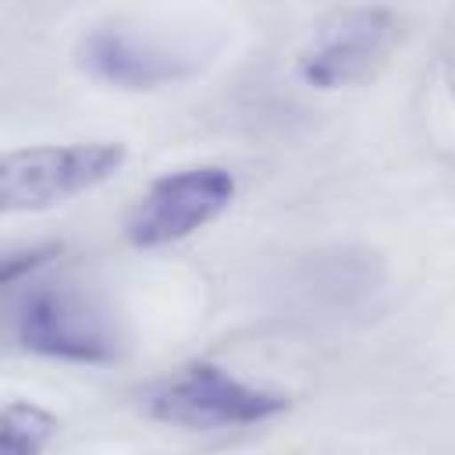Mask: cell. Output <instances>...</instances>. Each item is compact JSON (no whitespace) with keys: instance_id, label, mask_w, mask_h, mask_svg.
<instances>
[{"instance_id":"8992f818","label":"cell","mask_w":455,"mask_h":455,"mask_svg":"<svg viewBox=\"0 0 455 455\" xmlns=\"http://www.w3.org/2000/svg\"><path fill=\"white\" fill-rule=\"evenodd\" d=\"M395 39V14L384 7H352L331 14L299 57V78L316 89L359 82L384 60Z\"/></svg>"},{"instance_id":"ba28073f","label":"cell","mask_w":455,"mask_h":455,"mask_svg":"<svg viewBox=\"0 0 455 455\" xmlns=\"http://www.w3.org/2000/svg\"><path fill=\"white\" fill-rule=\"evenodd\" d=\"M64 245L60 242H46V245H32V249H18V252H4L0 256V288L14 284L28 274H36L39 267H46Z\"/></svg>"},{"instance_id":"7a4b0ae2","label":"cell","mask_w":455,"mask_h":455,"mask_svg":"<svg viewBox=\"0 0 455 455\" xmlns=\"http://www.w3.org/2000/svg\"><path fill=\"white\" fill-rule=\"evenodd\" d=\"M146 412L181 430H235L281 416L288 395L249 384L217 363H188L146 391Z\"/></svg>"},{"instance_id":"52a82bcc","label":"cell","mask_w":455,"mask_h":455,"mask_svg":"<svg viewBox=\"0 0 455 455\" xmlns=\"http://www.w3.org/2000/svg\"><path fill=\"white\" fill-rule=\"evenodd\" d=\"M60 434V419L39 402L14 398L0 405V455H43Z\"/></svg>"},{"instance_id":"5b68a950","label":"cell","mask_w":455,"mask_h":455,"mask_svg":"<svg viewBox=\"0 0 455 455\" xmlns=\"http://www.w3.org/2000/svg\"><path fill=\"white\" fill-rule=\"evenodd\" d=\"M78 68L114 89L146 92L192 78L199 71V53L139 36L128 25H96L78 43Z\"/></svg>"},{"instance_id":"277c9868","label":"cell","mask_w":455,"mask_h":455,"mask_svg":"<svg viewBox=\"0 0 455 455\" xmlns=\"http://www.w3.org/2000/svg\"><path fill=\"white\" fill-rule=\"evenodd\" d=\"M18 341L28 352L68 363H114L124 348L117 316L89 291L39 288L18 313Z\"/></svg>"},{"instance_id":"6da1fadb","label":"cell","mask_w":455,"mask_h":455,"mask_svg":"<svg viewBox=\"0 0 455 455\" xmlns=\"http://www.w3.org/2000/svg\"><path fill=\"white\" fill-rule=\"evenodd\" d=\"M128 160L124 142H43L0 153V213L53 210L110 181Z\"/></svg>"},{"instance_id":"3957f363","label":"cell","mask_w":455,"mask_h":455,"mask_svg":"<svg viewBox=\"0 0 455 455\" xmlns=\"http://www.w3.org/2000/svg\"><path fill=\"white\" fill-rule=\"evenodd\" d=\"M238 192V181L220 164L181 167L160 174L139 192L124 217V238L139 249H160L181 242L217 220Z\"/></svg>"}]
</instances>
